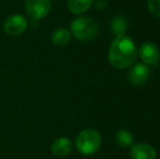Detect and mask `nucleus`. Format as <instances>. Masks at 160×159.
<instances>
[{"mask_svg":"<svg viewBox=\"0 0 160 159\" xmlns=\"http://www.w3.org/2000/svg\"><path fill=\"white\" fill-rule=\"evenodd\" d=\"M137 58V47L134 40L127 35L113 39L108 51V60L116 69H128Z\"/></svg>","mask_w":160,"mask_h":159,"instance_id":"obj_1","label":"nucleus"},{"mask_svg":"<svg viewBox=\"0 0 160 159\" xmlns=\"http://www.w3.org/2000/svg\"><path fill=\"white\" fill-rule=\"evenodd\" d=\"M71 39V32L67 28H57L51 34V42L57 47H64Z\"/></svg>","mask_w":160,"mask_h":159,"instance_id":"obj_11","label":"nucleus"},{"mask_svg":"<svg viewBox=\"0 0 160 159\" xmlns=\"http://www.w3.org/2000/svg\"><path fill=\"white\" fill-rule=\"evenodd\" d=\"M150 77V70L145 63H136L133 66L128 73V80L135 86H142L148 81Z\"/></svg>","mask_w":160,"mask_h":159,"instance_id":"obj_7","label":"nucleus"},{"mask_svg":"<svg viewBox=\"0 0 160 159\" xmlns=\"http://www.w3.org/2000/svg\"><path fill=\"white\" fill-rule=\"evenodd\" d=\"M94 0H68V9L73 14H82L91 9Z\"/></svg>","mask_w":160,"mask_h":159,"instance_id":"obj_10","label":"nucleus"},{"mask_svg":"<svg viewBox=\"0 0 160 159\" xmlns=\"http://www.w3.org/2000/svg\"><path fill=\"white\" fill-rule=\"evenodd\" d=\"M128 20L122 15H117L113 17V20L111 21V30L112 33L116 35V37L118 36H123L125 35L128 30Z\"/></svg>","mask_w":160,"mask_h":159,"instance_id":"obj_12","label":"nucleus"},{"mask_svg":"<svg viewBox=\"0 0 160 159\" xmlns=\"http://www.w3.org/2000/svg\"><path fill=\"white\" fill-rule=\"evenodd\" d=\"M94 4H95V8L99 11L105 10V9L108 7V3L106 0H96V1L94 2Z\"/></svg>","mask_w":160,"mask_h":159,"instance_id":"obj_15","label":"nucleus"},{"mask_svg":"<svg viewBox=\"0 0 160 159\" xmlns=\"http://www.w3.org/2000/svg\"><path fill=\"white\" fill-rule=\"evenodd\" d=\"M101 146V135L94 129H85L78 134L75 147L82 155L91 156L96 154Z\"/></svg>","mask_w":160,"mask_h":159,"instance_id":"obj_3","label":"nucleus"},{"mask_svg":"<svg viewBox=\"0 0 160 159\" xmlns=\"http://www.w3.org/2000/svg\"><path fill=\"white\" fill-rule=\"evenodd\" d=\"M147 7L154 17H160V0H147Z\"/></svg>","mask_w":160,"mask_h":159,"instance_id":"obj_14","label":"nucleus"},{"mask_svg":"<svg viewBox=\"0 0 160 159\" xmlns=\"http://www.w3.org/2000/svg\"><path fill=\"white\" fill-rule=\"evenodd\" d=\"M137 55L139 56L143 63H145L146 66H152L159 61L160 50L155 42H146L141 45L139 49L137 50Z\"/></svg>","mask_w":160,"mask_h":159,"instance_id":"obj_6","label":"nucleus"},{"mask_svg":"<svg viewBox=\"0 0 160 159\" xmlns=\"http://www.w3.org/2000/svg\"><path fill=\"white\" fill-rule=\"evenodd\" d=\"M130 156L132 159H156L157 152L152 145L146 143H137L131 146Z\"/></svg>","mask_w":160,"mask_h":159,"instance_id":"obj_8","label":"nucleus"},{"mask_svg":"<svg viewBox=\"0 0 160 159\" xmlns=\"http://www.w3.org/2000/svg\"><path fill=\"white\" fill-rule=\"evenodd\" d=\"M71 35L81 42H91L98 35V24L88 17H80L74 19L70 24Z\"/></svg>","mask_w":160,"mask_h":159,"instance_id":"obj_2","label":"nucleus"},{"mask_svg":"<svg viewBox=\"0 0 160 159\" xmlns=\"http://www.w3.org/2000/svg\"><path fill=\"white\" fill-rule=\"evenodd\" d=\"M28 28V20L22 14H13L7 17L3 24V31L9 36H20Z\"/></svg>","mask_w":160,"mask_h":159,"instance_id":"obj_5","label":"nucleus"},{"mask_svg":"<svg viewBox=\"0 0 160 159\" xmlns=\"http://www.w3.org/2000/svg\"><path fill=\"white\" fill-rule=\"evenodd\" d=\"M116 142L121 147H131L134 144V135L128 130H119L116 133Z\"/></svg>","mask_w":160,"mask_h":159,"instance_id":"obj_13","label":"nucleus"},{"mask_svg":"<svg viewBox=\"0 0 160 159\" xmlns=\"http://www.w3.org/2000/svg\"><path fill=\"white\" fill-rule=\"evenodd\" d=\"M51 10L50 0H25V11L33 20H42L49 14Z\"/></svg>","mask_w":160,"mask_h":159,"instance_id":"obj_4","label":"nucleus"},{"mask_svg":"<svg viewBox=\"0 0 160 159\" xmlns=\"http://www.w3.org/2000/svg\"><path fill=\"white\" fill-rule=\"evenodd\" d=\"M50 149L56 157H67L73 151V143L68 137H59L52 142Z\"/></svg>","mask_w":160,"mask_h":159,"instance_id":"obj_9","label":"nucleus"}]
</instances>
